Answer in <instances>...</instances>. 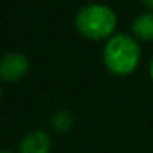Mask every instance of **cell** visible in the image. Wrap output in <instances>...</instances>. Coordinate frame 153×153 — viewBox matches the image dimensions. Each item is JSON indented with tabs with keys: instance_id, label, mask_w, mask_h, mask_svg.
<instances>
[{
	"instance_id": "6da1fadb",
	"label": "cell",
	"mask_w": 153,
	"mask_h": 153,
	"mask_svg": "<svg viewBox=\"0 0 153 153\" xmlns=\"http://www.w3.org/2000/svg\"><path fill=\"white\" fill-rule=\"evenodd\" d=\"M102 58L110 73L128 76L140 63V46L128 35H115L104 46Z\"/></svg>"
},
{
	"instance_id": "7a4b0ae2",
	"label": "cell",
	"mask_w": 153,
	"mask_h": 153,
	"mask_svg": "<svg viewBox=\"0 0 153 153\" xmlns=\"http://www.w3.org/2000/svg\"><path fill=\"white\" fill-rule=\"evenodd\" d=\"M117 27V17L107 5L89 4L81 8L76 17V28L91 40L110 36Z\"/></svg>"
},
{
	"instance_id": "3957f363",
	"label": "cell",
	"mask_w": 153,
	"mask_h": 153,
	"mask_svg": "<svg viewBox=\"0 0 153 153\" xmlns=\"http://www.w3.org/2000/svg\"><path fill=\"white\" fill-rule=\"evenodd\" d=\"M28 71V59L22 53L5 54L0 59V77L5 81H17Z\"/></svg>"
},
{
	"instance_id": "277c9868",
	"label": "cell",
	"mask_w": 153,
	"mask_h": 153,
	"mask_svg": "<svg viewBox=\"0 0 153 153\" xmlns=\"http://www.w3.org/2000/svg\"><path fill=\"white\" fill-rule=\"evenodd\" d=\"M51 140L46 132L35 130L23 137L20 143V153H50Z\"/></svg>"
},
{
	"instance_id": "5b68a950",
	"label": "cell",
	"mask_w": 153,
	"mask_h": 153,
	"mask_svg": "<svg viewBox=\"0 0 153 153\" xmlns=\"http://www.w3.org/2000/svg\"><path fill=\"white\" fill-rule=\"evenodd\" d=\"M132 33L143 41L153 40V13H142L132 23Z\"/></svg>"
},
{
	"instance_id": "8992f818",
	"label": "cell",
	"mask_w": 153,
	"mask_h": 153,
	"mask_svg": "<svg viewBox=\"0 0 153 153\" xmlns=\"http://www.w3.org/2000/svg\"><path fill=\"white\" fill-rule=\"evenodd\" d=\"M73 123H74V119L68 110H58V112L51 117V125L56 130H59V132L69 130L71 127H73Z\"/></svg>"
},
{
	"instance_id": "52a82bcc",
	"label": "cell",
	"mask_w": 153,
	"mask_h": 153,
	"mask_svg": "<svg viewBox=\"0 0 153 153\" xmlns=\"http://www.w3.org/2000/svg\"><path fill=\"white\" fill-rule=\"evenodd\" d=\"M142 2L146 5V7H150V8L153 10V0H142Z\"/></svg>"
},
{
	"instance_id": "ba28073f",
	"label": "cell",
	"mask_w": 153,
	"mask_h": 153,
	"mask_svg": "<svg viewBox=\"0 0 153 153\" xmlns=\"http://www.w3.org/2000/svg\"><path fill=\"white\" fill-rule=\"evenodd\" d=\"M150 74H152V79H153V59H152V64H150Z\"/></svg>"
},
{
	"instance_id": "9c48e42d",
	"label": "cell",
	"mask_w": 153,
	"mask_h": 153,
	"mask_svg": "<svg viewBox=\"0 0 153 153\" xmlns=\"http://www.w3.org/2000/svg\"><path fill=\"white\" fill-rule=\"evenodd\" d=\"M0 153H10V152H7V150H0Z\"/></svg>"
}]
</instances>
